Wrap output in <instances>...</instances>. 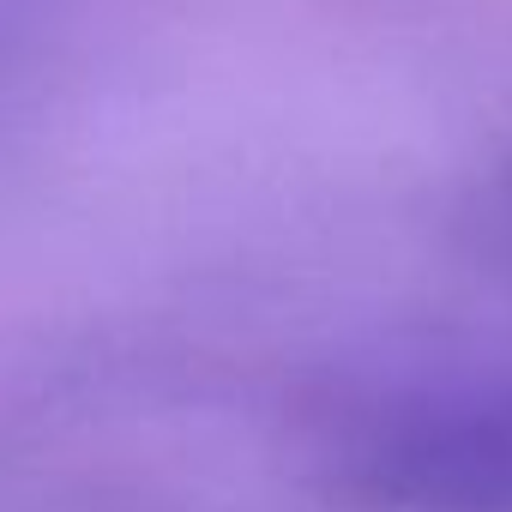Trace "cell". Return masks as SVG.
<instances>
[{
	"label": "cell",
	"instance_id": "6da1fadb",
	"mask_svg": "<svg viewBox=\"0 0 512 512\" xmlns=\"http://www.w3.org/2000/svg\"><path fill=\"white\" fill-rule=\"evenodd\" d=\"M320 464L368 512H512V362L362 386L326 416Z\"/></svg>",
	"mask_w": 512,
	"mask_h": 512
}]
</instances>
